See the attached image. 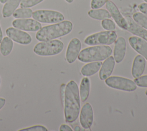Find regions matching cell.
Listing matches in <instances>:
<instances>
[{"label":"cell","mask_w":147,"mask_h":131,"mask_svg":"<svg viewBox=\"0 0 147 131\" xmlns=\"http://www.w3.org/2000/svg\"><path fill=\"white\" fill-rule=\"evenodd\" d=\"M64 116L67 122H74L80 113V96L77 84L73 80L68 82L65 88Z\"/></svg>","instance_id":"cell-1"},{"label":"cell","mask_w":147,"mask_h":131,"mask_svg":"<svg viewBox=\"0 0 147 131\" xmlns=\"http://www.w3.org/2000/svg\"><path fill=\"white\" fill-rule=\"evenodd\" d=\"M72 23L68 20L45 26L38 31L36 38L40 42L48 41L65 36L72 29Z\"/></svg>","instance_id":"cell-2"},{"label":"cell","mask_w":147,"mask_h":131,"mask_svg":"<svg viewBox=\"0 0 147 131\" xmlns=\"http://www.w3.org/2000/svg\"><path fill=\"white\" fill-rule=\"evenodd\" d=\"M112 50L108 46H94L82 50L78 56L82 62L103 61L110 56Z\"/></svg>","instance_id":"cell-3"},{"label":"cell","mask_w":147,"mask_h":131,"mask_svg":"<svg viewBox=\"0 0 147 131\" xmlns=\"http://www.w3.org/2000/svg\"><path fill=\"white\" fill-rule=\"evenodd\" d=\"M64 47L63 43L59 40H51L37 43L33 48L35 54L40 56H52L60 53Z\"/></svg>","instance_id":"cell-4"},{"label":"cell","mask_w":147,"mask_h":131,"mask_svg":"<svg viewBox=\"0 0 147 131\" xmlns=\"http://www.w3.org/2000/svg\"><path fill=\"white\" fill-rule=\"evenodd\" d=\"M117 34L113 31H101L87 36L84 43L87 45H110L116 40Z\"/></svg>","instance_id":"cell-5"},{"label":"cell","mask_w":147,"mask_h":131,"mask_svg":"<svg viewBox=\"0 0 147 131\" xmlns=\"http://www.w3.org/2000/svg\"><path fill=\"white\" fill-rule=\"evenodd\" d=\"M105 83L110 88L127 92L134 91L137 89L134 81L119 76L109 77L106 79Z\"/></svg>","instance_id":"cell-6"},{"label":"cell","mask_w":147,"mask_h":131,"mask_svg":"<svg viewBox=\"0 0 147 131\" xmlns=\"http://www.w3.org/2000/svg\"><path fill=\"white\" fill-rule=\"evenodd\" d=\"M33 18L43 23H57L64 20V17L59 12L50 10H38L33 12Z\"/></svg>","instance_id":"cell-7"},{"label":"cell","mask_w":147,"mask_h":131,"mask_svg":"<svg viewBox=\"0 0 147 131\" xmlns=\"http://www.w3.org/2000/svg\"><path fill=\"white\" fill-rule=\"evenodd\" d=\"M12 25L17 29L30 32L38 31L42 28L38 21L31 18L16 19L12 22Z\"/></svg>","instance_id":"cell-8"},{"label":"cell","mask_w":147,"mask_h":131,"mask_svg":"<svg viewBox=\"0 0 147 131\" xmlns=\"http://www.w3.org/2000/svg\"><path fill=\"white\" fill-rule=\"evenodd\" d=\"M6 33L11 40L21 44L27 45L32 42V38L29 34L16 28H8L6 30Z\"/></svg>","instance_id":"cell-9"},{"label":"cell","mask_w":147,"mask_h":131,"mask_svg":"<svg viewBox=\"0 0 147 131\" xmlns=\"http://www.w3.org/2000/svg\"><path fill=\"white\" fill-rule=\"evenodd\" d=\"M106 7L118 25L123 29H126L127 27L126 20L122 16L114 3L111 1H108L106 3Z\"/></svg>","instance_id":"cell-10"},{"label":"cell","mask_w":147,"mask_h":131,"mask_svg":"<svg viewBox=\"0 0 147 131\" xmlns=\"http://www.w3.org/2000/svg\"><path fill=\"white\" fill-rule=\"evenodd\" d=\"M81 47V42L78 38H74L69 42L65 55L66 59L69 63H72L77 59Z\"/></svg>","instance_id":"cell-11"},{"label":"cell","mask_w":147,"mask_h":131,"mask_svg":"<svg viewBox=\"0 0 147 131\" xmlns=\"http://www.w3.org/2000/svg\"><path fill=\"white\" fill-rule=\"evenodd\" d=\"M94 119L93 110L91 104L88 103L83 105L80 115V122L84 129H88L92 125Z\"/></svg>","instance_id":"cell-12"},{"label":"cell","mask_w":147,"mask_h":131,"mask_svg":"<svg viewBox=\"0 0 147 131\" xmlns=\"http://www.w3.org/2000/svg\"><path fill=\"white\" fill-rule=\"evenodd\" d=\"M131 47L147 60V42L144 39L136 36H131L129 39Z\"/></svg>","instance_id":"cell-13"},{"label":"cell","mask_w":147,"mask_h":131,"mask_svg":"<svg viewBox=\"0 0 147 131\" xmlns=\"http://www.w3.org/2000/svg\"><path fill=\"white\" fill-rule=\"evenodd\" d=\"M125 19L127 23L126 30L135 35L140 36L147 42V31L136 23L130 17L127 16Z\"/></svg>","instance_id":"cell-14"},{"label":"cell","mask_w":147,"mask_h":131,"mask_svg":"<svg viewBox=\"0 0 147 131\" xmlns=\"http://www.w3.org/2000/svg\"><path fill=\"white\" fill-rule=\"evenodd\" d=\"M126 50L125 39L123 37H119L115 41L114 50V58L117 63H120L123 59Z\"/></svg>","instance_id":"cell-15"},{"label":"cell","mask_w":147,"mask_h":131,"mask_svg":"<svg viewBox=\"0 0 147 131\" xmlns=\"http://www.w3.org/2000/svg\"><path fill=\"white\" fill-rule=\"evenodd\" d=\"M115 66V59L112 56L106 59L102 65L99 73V76L101 80H106L112 73Z\"/></svg>","instance_id":"cell-16"},{"label":"cell","mask_w":147,"mask_h":131,"mask_svg":"<svg viewBox=\"0 0 147 131\" xmlns=\"http://www.w3.org/2000/svg\"><path fill=\"white\" fill-rule=\"evenodd\" d=\"M145 58L141 55H138L134 58L131 69V74L133 77H138L143 74L145 68Z\"/></svg>","instance_id":"cell-17"},{"label":"cell","mask_w":147,"mask_h":131,"mask_svg":"<svg viewBox=\"0 0 147 131\" xmlns=\"http://www.w3.org/2000/svg\"><path fill=\"white\" fill-rule=\"evenodd\" d=\"M101 62H93L84 65L81 69V73L84 76H90L97 73L102 66Z\"/></svg>","instance_id":"cell-18"},{"label":"cell","mask_w":147,"mask_h":131,"mask_svg":"<svg viewBox=\"0 0 147 131\" xmlns=\"http://www.w3.org/2000/svg\"><path fill=\"white\" fill-rule=\"evenodd\" d=\"M21 0H7L2 8V16L5 18L11 16L20 5Z\"/></svg>","instance_id":"cell-19"},{"label":"cell","mask_w":147,"mask_h":131,"mask_svg":"<svg viewBox=\"0 0 147 131\" xmlns=\"http://www.w3.org/2000/svg\"><path fill=\"white\" fill-rule=\"evenodd\" d=\"M90 89V81L87 77H84L82 80L80 85L79 93L82 102H85L88 98Z\"/></svg>","instance_id":"cell-20"},{"label":"cell","mask_w":147,"mask_h":131,"mask_svg":"<svg viewBox=\"0 0 147 131\" xmlns=\"http://www.w3.org/2000/svg\"><path fill=\"white\" fill-rule=\"evenodd\" d=\"M88 16L96 20H104L111 18V15L108 10L103 9H94L88 12Z\"/></svg>","instance_id":"cell-21"},{"label":"cell","mask_w":147,"mask_h":131,"mask_svg":"<svg viewBox=\"0 0 147 131\" xmlns=\"http://www.w3.org/2000/svg\"><path fill=\"white\" fill-rule=\"evenodd\" d=\"M13 47V43L11 39L7 37H5L0 44V52L3 56H7L10 54Z\"/></svg>","instance_id":"cell-22"},{"label":"cell","mask_w":147,"mask_h":131,"mask_svg":"<svg viewBox=\"0 0 147 131\" xmlns=\"http://www.w3.org/2000/svg\"><path fill=\"white\" fill-rule=\"evenodd\" d=\"M33 12L28 8H21L16 10L13 13V16L16 18H28L32 16Z\"/></svg>","instance_id":"cell-23"},{"label":"cell","mask_w":147,"mask_h":131,"mask_svg":"<svg viewBox=\"0 0 147 131\" xmlns=\"http://www.w3.org/2000/svg\"><path fill=\"white\" fill-rule=\"evenodd\" d=\"M133 20L138 25L147 29V16L140 12L134 13L133 16Z\"/></svg>","instance_id":"cell-24"},{"label":"cell","mask_w":147,"mask_h":131,"mask_svg":"<svg viewBox=\"0 0 147 131\" xmlns=\"http://www.w3.org/2000/svg\"><path fill=\"white\" fill-rule=\"evenodd\" d=\"M101 25L102 27L107 31H114L116 28L115 23L111 20L109 18L102 20Z\"/></svg>","instance_id":"cell-25"},{"label":"cell","mask_w":147,"mask_h":131,"mask_svg":"<svg viewBox=\"0 0 147 131\" xmlns=\"http://www.w3.org/2000/svg\"><path fill=\"white\" fill-rule=\"evenodd\" d=\"M44 0H21L20 2L21 8H30L34 6Z\"/></svg>","instance_id":"cell-26"},{"label":"cell","mask_w":147,"mask_h":131,"mask_svg":"<svg viewBox=\"0 0 147 131\" xmlns=\"http://www.w3.org/2000/svg\"><path fill=\"white\" fill-rule=\"evenodd\" d=\"M134 82L140 87H147V75L135 78Z\"/></svg>","instance_id":"cell-27"},{"label":"cell","mask_w":147,"mask_h":131,"mask_svg":"<svg viewBox=\"0 0 147 131\" xmlns=\"http://www.w3.org/2000/svg\"><path fill=\"white\" fill-rule=\"evenodd\" d=\"M109 0H91V7L92 9H99L103 6Z\"/></svg>","instance_id":"cell-28"},{"label":"cell","mask_w":147,"mask_h":131,"mask_svg":"<svg viewBox=\"0 0 147 131\" xmlns=\"http://www.w3.org/2000/svg\"><path fill=\"white\" fill-rule=\"evenodd\" d=\"M47 129L42 125H34L19 130V131H47Z\"/></svg>","instance_id":"cell-29"},{"label":"cell","mask_w":147,"mask_h":131,"mask_svg":"<svg viewBox=\"0 0 147 131\" xmlns=\"http://www.w3.org/2000/svg\"><path fill=\"white\" fill-rule=\"evenodd\" d=\"M138 9L142 13L147 16V3H142L138 5Z\"/></svg>","instance_id":"cell-30"},{"label":"cell","mask_w":147,"mask_h":131,"mask_svg":"<svg viewBox=\"0 0 147 131\" xmlns=\"http://www.w3.org/2000/svg\"><path fill=\"white\" fill-rule=\"evenodd\" d=\"M60 131H72V129L68 125L65 124H63L60 126L59 128Z\"/></svg>","instance_id":"cell-31"},{"label":"cell","mask_w":147,"mask_h":131,"mask_svg":"<svg viewBox=\"0 0 147 131\" xmlns=\"http://www.w3.org/2000/svg\"><path fill=\"white\" fill-rule=\"evenodd\" d=\"M5 103H6L5 99L3 98H0V110L4 106Z\"/></svg>","instance_id":"cell-32"},{"label":"cell","mask_w":147,"mask_h":131,"mask_svg":"<svg viewBox=\"0 0 147 131\" xmlns=\"http://www.w3.org/2000/svg\"><path fill=\"white\" fill-rule=\"evenodd\" d=\"M2 37H3V34H2V29L1 28V25H0V43L2 40Z\"/></svg>","instance_id":"cell-33"},{"label":"cell","mask_w":147,"mask_h":131,"mask_svg":"<svg viewBox=\"0 0 147 131\" xmlns=\"http://www.w3.org/2000/svg\"><path fill=\"white\" fill-rule=\"evenodd\" d=\"M74 130H75V131L80 130V127H79V126H76V127L75 128V129H74Z\"/></svg>","instance_id":"cell-34"},{"label":"cell","mask_w":147,"mask_h":131,"mask_svg":"<svg viewBox=\"0 0 147 131\" xmlns=\"http://www.w3.org/2000/svg\"><path fill=\"white\" fill-rule=\"evenodd\" d=\"M7 0H0V2L2 3H5Z\"/></svg>","instance_id":"cell-35"},{"label":"cell","mask_w":147,"mask_h":131,"mask_svg":"<svg viewBox=\"0 0 147 131\" xmlns=\"http://www.w3.org/2000/svg\"><path fill=\"white\" fill-rule=\"evenodd\" d=\"M65 1H67L68 3H72L74 0H65Z\"/></svg>","instance_id":"cell-36"},{"label":"cell","mask_w":147,"mask_h":131,"mask_svg":"<svg viewBox=\"0 0 147 131\" xmlns=\"http://www.w3.org/2000/svg\"><path fill=\"white\" fill-rule=\"evenodd\" d=\"M145 94H146V95L147 96V90L146 91V92H145Z\"/></svg>","instance_id":"cell-37"},{"label":"cell","mask_w":147,"mask_h":131,"mask_svg":"<svg viewBox=\"0 0 147 131\" xmlns=\"http://www.w3.org/2000/svg\"><path fill=\"white\" fill-rule=\"evenodd\" d=\"M1 77H0V85H1Z\"/></svg>","instance_id":"cell-38"},{"label":"cell","mask_w":147,"mask_h":131,"mask_svg":"<svg viewBox=\"0 0 147 131\" xmlns=\"http://www.w3.org/2000/svg\"><path fill=\"white\" fill-rule=\"evenodd\" d=\"M144 1H145L146 2H147V0H144Z\"/></svg>","instance_id":"cell-39"}]
</instances>
